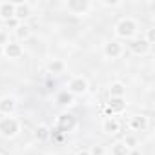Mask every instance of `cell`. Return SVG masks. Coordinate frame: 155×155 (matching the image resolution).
<instances>
[{"instance_id":"6","label":"cell","mask_w":155,"mask_h":155,"mask_svg":"<svg viewBox=\"0 0 155 155\" xmlns=\"http://www.w3.org/2000/svg\"><path fill=\"white\" fill-rule=\"evenodd\" d=\"M102 131L108 137H117L122 131V122L117 117H104V120H102Z\"/></svg>"},{"instance_id":"17","label":"cell","mask_w":155,"mask_h":155,"mask_svg":"<svg viewBox=\"0 0 155 155\" xmlns=\"http://www.w3.org/2000/svg\"><path fill=\"white\" fill-rule=\"evenodd\" d=\"M64 71H66V62H64V60L53 58V60L48 62V73H51V75H60V73H64Z\"/></svg>"},{"instance_id":"11","label":"cell","mask_w":155,"mask_h":155,"mask_svg":"<svg viewBox=\"0 0 155 155\" xmlns=\"http://www.w3.org/2000/svg\"><path fill=\"white\" fill-rule=\"evenodd\" d=\"M128 49L133 53V55H146L150 49H151V46L142 38V37H135V38H131L130 40V44H128Z\"/></svg>"},{"instance_id":"26","label":"cell","mask_w":155,"mask_h":155,"mask_svg":"<svg viewBox=\"0 0 155 155\" xmlns=\"http://www.w3.org/2000/svg\"><path fill=\"white\" fill-rule=\"evenodd\" d=\"M75 155H90V151L88 150H81V151H77Z\"/></svg>"},{"instance_id":"13","label":"cell","mask_w":155,"mask_h":155,"mask_svg":"<svg viewBox=\"0 0 155 155\" xmlns=\"http://www.w3.org/2000/svg\"><path fill=\"white\" fill-rule=\"evenodd\" d=\"M31 15V4L28 2H15V18L18 22H24Z\"/></svg>"},{"instance_id":"7","label":"cell","mask_w":155,"mask_h":155,"mask_svg":"<svg viewBox=\"0 0 155 155\" xmlns=\"http://www.w3.org/2000/svg\"><path fill=\"white\" fill-rule=\"evenodd\" d=\"M126 99H110L104 106V113L106 117H115V115H120L124 110H126Z\"/></svg>"},{"instance_id":"22","label":"cell","mask_w":155,"mask_h":155,"mask_svg":"<svg viewBox=\"0 0 155 155\" xmlns=\"http://www.w3.org/2000/svg\"><path fill=\"white\" fill-rule=\"evenodd\" d=\"M88 151H90V155H104V153H106L102 144H93V146H91Z\"/></svg>"},{"instance_id":"5","label":"cell","mask_w":155,"mask_h":155,"mask_svg":"<svg viewBox=\"0 0 155 155\" xmlns=\"http://www.w3.org/2000/svg\"><path fill=\"white\" fill-rule=\"evenodd\" d=\"M66 9L71 15H88V11L91 9V4L88 0H68L66 2Z\"/></svg>"},{"instance_id":"23","label":"cell","mask_w":155,"mask_h":155,"mask_svg":"<svg viewBox=\"0 0 155 155\" xmlns=\"http://www.w3.org/2000/svg\"><path fill=\"white\" fill-rule=\"evenodd\" d=\"M9 42V31L8 29H0V48H4Z\"/></svg>"},{"instance_id":"28","label":"cell","mask_w":155,"mask_h":155,"mask_svg":"<svg viewBox=\"0 0 155 155\" xmlns=\"http://www.w3.org/2000/svg\"><path fill=\"white\" fill-rule=\"evenodd\" d=\"M0 55H2V48H0Z\"/></svg>"},{"instance_id":"3","label":"cell","mask_w":155,"mask_h":155,"mask_svg":"<svg viewBox=\"0 0 155 155\" xmlns=\"http://www.w3.org/2000/svg\"><path fill=\"white\" fill-rule=\"evenodd\" d=\"M75 126H77V119H75L73 113L64 111V113H60V115L55 119V130H57L58 133H69Z\"/></svg>"},{"instance_id":"27","label":"cell","mask_w":155,"mask_h":155,"mask_svg":"<svg viewBox=\"0 0 155 155\" xmlns=\"http://www.w3.org/2000/svg\"><path fill=\"white\" fill-rule=\"evenodd\" d=\"M42 155H51V153H42Z\"/></svg>"},{"instance_id":"19","label":"cell","mask_w":155,"mask_h":155,"mask_svg":"<svg viewBox=\"0 0 155 155\" xmlns=\"http://www.w3.org/2000/svg\"><path fill=\"white\" fill-rule=\"evenodd\" d=\"M15 37H17V42H20V40H28L29 37H31V28L29 26H26L24 22L15 29Z\"/></svg>"},{"instance_id":"4","label":"cell","mask_w":155,"mask_h":155,"mask_svg":"<svg viewBox=\"0 0 155 155\" xmlns=\"http://www.w3.org/2000/svg\"><path fill=\"white\" fill-rule=\"evenodd\" d=\"M66 91H69L73 97H77V95H84L86 91H88V81L84 79L82 75H77V77H71V79L68 81V84H66Z\"/></svg>"},{"instance_id":"2","label":"cell","mask_w":155,"mask_h":155,"mask_svg":"<svg viewBox=\"0 0 155 155\" xmlns=\"http://www.w3.org/2000/svg\"><path fill=\"white\" fill-rule=\"evenodd\" d=\"M20 120L17 117H0V137L13 139L20 133Z\"/></svg>"},{"instance_id":"24","label":"cell","mask_w":155,"mask_h":155,"mask_svg":"<svg viewBox=\"0 0 155 155\" xmlns=\"http://www.w3.org/2000/svg\"><path fill=\"white\" fill-rule=\"evenodd\" d=\"M4 24H6V28H11V29L15 31V29H17V28H18L22 22H18L17 18H11V20H8V22H4Z\"/></svg>"},{"instance_id":"1","label":"cell","mask_w":155,"mask_h":155,"mask_svg":"<svg viewBox=\"0 0 155 155\" xmlns=\"http://www.w3.org/2000/svg\"><path fill=\"white\" fill-rule=\"evenodd\" d=\"M137 29H139L137 22H135L133 18H130V17H124V18H120V20L117 22V26H115V35H117L119 38H122V40H131V38L137 37Z\"/></svg>"},{"instance_id":"15","label":"cell","mask_w":155,"mask_h":155,"mask_svg":"<svg viewBox=\"0 0 155 155\" xmlns=\"http://www.w3.org/2000/svg\"><path fill=\"white\" fill-rule=\"evenodd\" d=\"M110 99H124L126 97V86L122 82H111L108 88Z\"/></svg>"},{"instance_id":"20","label":"cell","mask_w":155,"mask_h":155,"mask_svg":"<svg viewBox=\"0 0 155 155\" xmlns=\"http://www.w3.org/2000/svg\"><path fill=\"white\" fill-rule=\"evenodd\" d=\"M130 153V148L122 142V140H117L113 146H111V155H128Z\"/></svg>"},{"instance_id":"29","label":"cell","mask_w":155,"mask_h":155,"mask_svg":"<svg viewBox=\"0 0 155 155\" xmlns=\"http://www.w3.org/2000/svg\"><path fill=\"white\" fill-rule=\"evenodd\" d=\"M0 155H2V153H0Z\"/></svg>"},{"instance_id":"21","label":"cell","mask_w":155,"mask_h":155,"mask_svg":"<svg viewBox=\"0 0 155 155\" xmlns=\"http://www.w3.org/2000/svg\"><path fill=\"white\" fill-rule=\"evenodd\" d=\"M150 46H153L155 44V28H150L148 31H146V37H142Z\"/></svg>"},{"instance_id":"12","label":"cell","mask_w":155,"mask_h":155,"mask_svg":"<svg viewBox=\"0 0 155 155\" xmlns=\"http://www.w3.org/2000/svg\"><path fill=\"white\" fill-rule=\"evenodd\" d=\"M17 110V101L15 97L11 95H4V97H0V115L2 117H11Z\"/></svg>"},{"instance_id":"9","label":"cell","mask_w":155,"mask_h":155,"mask_svg":"<svg viewBox=\"0 0 155 155\" xmlns=\"http://www.w3.org/2000/svg\"><path fill=\"white\" fill-rule=\"evenodd\" d=\"M2 55H4L6 58L17 60V58H20V57L24 55V48H22L20 42H17V40H9V42L2 48Z\"/></svg>"},{"instance_id":"16","label":"cell","mask_w":155,"mask_h":155,"mask_svg":"<svg viewBox=\"0 0 155 155\" xmlns=\"http://www.w3.org/2000/svg\"><path fill=\"white\" fill-rule=\"evenodd\" d=\"M33 137H35L38 142H46V140L51 137V130H49V126H46V124H38V126L33 130Z\"/></svg>"},{"instance_id":"25","label":"cell","mask_w":155,"mask_h":155,"mask_svg":"<svg viewBox=\"0 0 155 155\" xmlns=\"http://www.w3.org/2000/svg\"><path fill=\"white\" fill-rule=\"evenodd\" d=\"M128 155H142V151L139 150V148H133V150H130V153Z\"/></svg>"},{"instance_id":"8","label":"cell","mask_w":155,"mask_h":155,"mask_svg":"<svg viewBox=\"0 0 155 155\" xmlns=\"http://www.w3.org/2000/svg\"><path fill=\"white\" fill-rule=\"evenodd\" d=\"M148 126H150V119L144 113H137V115H131L128 119V128L131 131H146Z\"/></svg>"},{"instance_id":"10","label":"cell","mask_w":155,"mask_h":155,"mask_svg":"<svg viewBox=\"0 0 155 155\" xmlns=\"http://www.w3.org/2000/svg\"><path fill=\"white\" fill-rule=\"evenodd\" d=\"M102 53H104V57H106V58L115 60V58H119V57L124 53V46H122V42H119V40H110V42H106V44H104Z\"/></svg>"},{"instance_id":"14","label":"cell","mask_w":155,"mask_h":155,"mask_svg":"<svg viewBox=\"0 0 155 155\" xmlns=\"http://www.w3.org/2000/svg\"><path fill=\"white\" fill-rule=\"evenodd\" d=\"M15 18V2H0V20H11Z\"/></svg>"},{"instance_id":"18","label":"cell","mask_w":155,"mask_h":155,"mask_svg":"<svg viewBox=\"0 0 155 155\" xmlns=\"http://www.w3.org/2000/svg\"><path fill=\"white\" fill-rule=\"evenodd\" d=\"M55 101H57V104H58V106H73V104H75V97H73L69 91H66V90H64V91H60V93L57 95V99H55Z\"/></svg>"}]
</instances>
